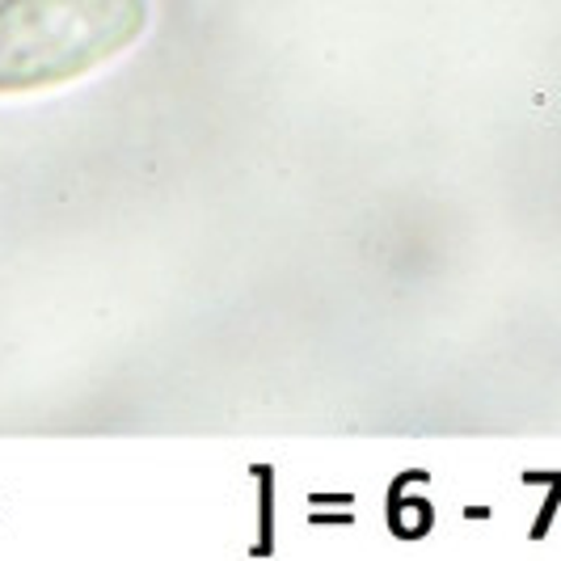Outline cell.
I'll return each mask as SVG.
<instances>
[{"instance_id": "obj_1", "label": "cell", "mask_w": 561, "mask_h": 561, "mask_svg": "<svg viewBox=\"0 0 561 561\" xmlns=\"http://www.w3.org/2000/svg\"><path fill=\"white\" fill-rule=\"evenodd\" d=\"M148 26V0H0V93L81 81Z\"/></svg>"}]
</instances>
